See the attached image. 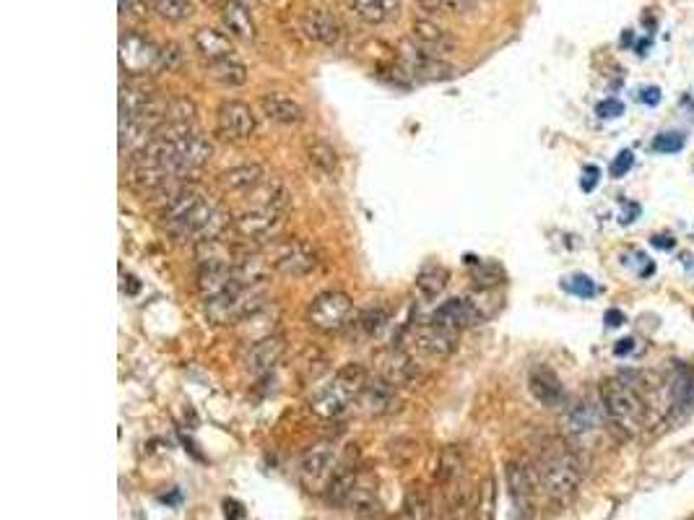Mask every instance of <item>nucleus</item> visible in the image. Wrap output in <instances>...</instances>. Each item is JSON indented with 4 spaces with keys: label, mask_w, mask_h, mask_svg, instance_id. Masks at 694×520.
I'll return each instance as SVG.
<instances>
[{
    "label": "nucleus",
    "mask_w": 694,
    "mask_h": 520,
    "mask_svg": "<svg viewBox=\"0 0 694 520\" xmlns=\"http://www.w3.org/2000/svg\"><path fill=\"white\" fill-rule=\"evenodd\" d=\"M398 65L406 76L416 81H445L453 76V68L445 60L416 45L414 39H403L398 45Z\"/></svg>",
    "instance_id": "6e6552de"
},
{
    "label": "nucleus",
    "mask_w": 694,
    "mask_h": 520,
    "mask_svg": "<svg viewBox=\"0 0 694 520\" xmlns=\"http://www.w3.org/2000/svg\"><path fill=\"white\" fill-rule=\"evenodd\" d=\"M193 47L206 60V65L216 63V60L234 58V45L229 34L216 32V29H198L193 34Z\"/></svg>",
    "instance_id": "cd10ccee"
},
{
    "label": "nucleus",
    "mask_w": 694,
    "mask_h": 520,
    "mask_svg": "<svg viewBox=\"0 0 694 520\" xmlns=\"http://www.w3.org/2000/svg\"><path fill=\"white\" fill-rule=\"evenodd\" d=\"M349 507H351V510H354V513L370 515V518L380 515V502H377L375 489L367 487V484H362V481H359L357 489H354V494H351Z\"/></svg>",
    "instance_id": "f704fd0d"
},
{
    "label": "nucleus",
    "mask_w": 694,
    "mask_h": 520,
    "mask_svg": "<svg viewBox=\"0 0 694 520\" xmlns=\"http://www.w3.org/2000/svg\"><path fill=\"white\" fill-rule=\"evenodd\" d=\"M354 315V302L344 292H323L307 307V323L320 333L344 331Z\"/></svg>",
    "instance_id": "0eeeda50"
},
{
    "label": "nucleus",
    "mask_w": 694,
    "mask_h": 520,
    "mask_svg": "<svg viewBox=\"0 0 694 520\" xmlns=\"http://www.w3.org/2000/svg\"><path fill=\"white\" fill-rule=\"evenodd\" d=\"M266 260H268V266H271L276 273H281V276L302 279V276H307V273H312L315 268H318L320 255L307 240L286 237V240L268 242Z\"/></svg>",
    "instance_id": "20e7f679"
},
{
    "label": "nucleus",
    "mask_w": 694,
    "mask_h": 520,
    "mask_svg": "<svg viewBox=\"0 0 694 520\" xmlns=\"http://www.w3.org/2000/svg\"><path fill=\"white\" fill-rule=\"evenodd\" d=\"M247 195H250V206L276 211V214H286V208L292 203V193H289V188H286L279 177H266L253 193Z\"/></svg>",
    "instance_id": "bb28decb"
},
{
    "label": "nucleus",
    "mask_w": 694,
    "mask_h": 520,
    "mask_svg": "<svg viewBox=\"0 0 694 520\" xmlns=\"http://www.w3.org/2000/svg\"><path fill=\"white\" fill-rule=\"evenodd\" d=\"M263 180H266V169L258 162L237 164V167L224 169L219 175V185L229 193H253Z\"/></svg>",
    "instance_id": "a878e982"
},
{
    "label": "nucleus",
    "mask_w": 694,
    "mask_h": 520,
    "mask_svg": "<svg viewBox=\"0 0 694 520\" xmlns=\"http://www.w3.org/2000/svg\"><path fill=\"white\" fill-rule=\"evenodd\" d=\"M229 224H232V219L224 214V208L211 201V198H206L201 206L195 208L193 214H188L182 221L164 229H167L172 240L193 242L195 245V242L208 240V237H221L229 229Z\"/></svg>",
    "instance_id": "39448f33"
},
{
    "label": "nucleus",
    "mask_w": 694,
    "mask_h": 520,
    "mask_svg": "<svg viewBox=\"0 0 694 520\" xmlns=\"http://www.w3.org/2000/svg\"><path fill=\"white\" fill-rule=\"evenodd\" d=\"M539 489L552 502H570L583 484V463L562 440H549L533 463Z\"/></svg>",
    "instance_id": "f257e3e1"
},
{
    "label": "nucleus",
    "mask_w": 694,
    "mask_h": 520,
    "mask_svg": "<svg viewBox=\"0 0 694 520\" xmlns=\"http://www.w3.org/2000/svg\"><path fill=\"white\" fill-rule=\"evenodd\" d=\"M182 65V50L175 42H167V45L159 47V63H156V71H175Z\"/></svg>",
    "instance_id": "4c0bfd02"
},
{
    "label": "nucleus",
    "mask_w": 694,
    "mask_h": 520,
    "mask_svg": "<svg viewBox=\"0 0 694 520\" xmlns=\"http://www.w3.org/2000/svg\"><path fill=\"white\" fill-rule=\"evenodd\" d=\"M682 146L684 138L679 133H663V136H658L653 141V151L656 154H674V151H682Z\"/></svg>",
    "instance_id": "58836bf2"
},
{
    "label": "nucleus",
    "mask_w": 694,
    "mask_h": 520,
    "mask_svg": "<svg viewBox=\"0 0 694 520\" xmlns=\"http://www.w3.org/2000/svg\"><path fill=\"white\" fill-rule=\"evenodd\" d=\"M221 24L229 32V37L242 39V42H253L255 39V21L250 8L242 0H224L221 6Z\"/></svg>",
    "instance_id": "393cba45"
},
{
    "label": "nucleus",
    "mask_w": 694,
    "mask_h": 520,
    "mask_svg": "<svg viewBox=\"0 0 694 520\" xmlns=\"http://www.w3.org/2000/svg\"><path fill=\"white\" fill-rule=\"evenodd\" d=\"M622 104L617 102V99H609V102H601L598 104V115L601 117H617V115H622Z\"/></svg>",
    "instance_id": "79ce46f5"
},
{
    "label": "nucleus",
    "mask_w": 694,
    "mask_h": 520,
    "mask_svg": "<svg viewBox=\"0 0 694 520\" xmlns=\"http://www.w3.org/2000/svg\"><path fill=\"white\" fill-rule=\"evenodd\" d=\"M632 164H635V156H632V151H622V154L617 156V162L611 164V175L622 177L624 172H630Z\"/></svg>",
    "instance_id": "a19ab883"
},
{
    "label": "nucleus",
    "mask_w": 694,
    "mask_h": 520,
    "mask_svg": "<svg viewBox=\"0 0 694 520\" xmlns=\"http://www.w3.org/2000/svg\"><path fill=\"white\" fill-rule=\"evenodd\" d=\"M333 466H336V445L333 442H320L312 445L302 458H299V479L305 481L307 487H318V484H328L333 476Z\"/></svg>",
    "instance_id": "ddd939ff"
},
{
    "label": "nucleus",
    "mask_w": 694,
    "mask_h": 520,
    "mask_svg": "<svg viewBox=\"0 0 694 520\" xmlns=\"http://www.w3.org/2000/svg\"><path fill=\"white\" fill-rule=\"evenodd\" d=\"M146 6H149L151 13H156L159 19L172 21V24L190 21L195 13L193 0H146Z\"/></svg>",
    "instance_id": "2f4dec72"
},
{
    "label": "nucleus",
    "mask_w": 694,
    "mask_h": 520,
    "mask_svg": "<svg viewBox=\"0 0 694 520\" xmlns=\"http://www.w3.org/2000/svg\"><path fill=\"white\" fill-rule=\"evenodd\" d=\"M245 250L234 242L221 237H208V240L195 242V263L198 268H234L242 260Z\"/></svg>",
    "instance_id": "dca6fc26"
},
{
    "label": "nucleus",
    "mask_w": 694,
    "mask_h": 520,
    "mask_svg": "<svg viewBox=\"0 0 694 520\" xmlns=\"http://www.w3.org/2000/svg\"><path fill=\"white\" fill-rule=\"evenodd\" d=\"M692 520H694V518H692Z\"/></svg>",
    "instance_id": "09e8293b"
},
{
    "label": "nucleus",
    "mask_w": 694,
    "mask_h": 520,
    "mask_svg": "<svg viewBox=\"0 0 694 520\" xmlns=\"http://www.w3.org/2000/svg\"><path fill=\"white\" fill-rule=\"evenodd\" d=\"M281 219L284 214H276V211H266V208L250 206L247 211H242L237 219L232 221L234 232L240 234L242 240L247 242H271L276 240V232L281 227Z\"/></svg>",
    "instance_id": "f8f14e48"
},
{
    "label": "nucleus",
    "mask_w": 694,
    "mask_h": 520,
    "mask_svg": "<svg viewBox=\"0 0 694 520\" xmlns=\"http://www.w3.org/2000/svg\"><path fill=\"white\" fill-rule=\"evenodd\" d=\"M601 406H604L606 422L622 437H635L643 432L648 419V406L637 385L624 377H611L601 388Z\"/></svg>",
    "instance_id": "f03ea898"
},
{
    "label": "nucleus",
    "mask_w": 694,
    "mask_h": 520,
    "mask_svg": "<svg viewBox=\"0 0 694 520\" xmlns=\"http://www.w3.org/2000/svg\"><path fill=\"white\" fill-rule=\"evenodd\" d=\"M367 372L362 364H346L336 375L323 385V388L310 398L312 414L323 416V419H338V416L349 411L354 401H359L364 385H367Z\"/></svg>",
    "instance_id": "7ed1b4c3"
},
{
    "label": "nucleus",
    "mask_w": 694,
    "mask_h": 520,
    "mask_svg": "<svg viewBox=\"0 0 694 520\" xmlns=\"http://www.w3.org/2000/svg\"><path fill=\"white\" fill-rule=\"evenodd\" d=\"M263 305H268V302L263 299L260 289L240 286V289H234L214 302H206V318L214 325H240Z\"/></svg>",
    "instance_id": "423d86ee"
},
{
    "label": "nucleus",
    "mask_w": 694,
    "mask_h": 520,
    "mask_svg": "<svg viewBox=\"0 0 694 520\" xmlns=\"http://www.w3.org/2000/svg\"><path fill=\"white\" fill-rule=\"evenodd\" d=\"M448 281V268L440 266V263H427L422 271L416 273V294L422 299H427V302H432V299H437L448 289Z\"/></svg>",
    "instance_id": "c756f323"
},
{
    "label": "nucleus",
    "mask_w": 694,
    "mask_h": 520,
    "mask_svg": "<svg viewBox=\"0 0 694 520\" xmlns=\"http://www.w3.org/2000/svg\"><path fill=\"white\" fill-rule=\"evenodd\" d=\"M598 182V169L591 167L588 172H585V180H583V190H593Z\"/></svg>",
    "instance_id": "c03bdc74"
},
{
    "label": "nucleus",
    "mask_w": 694,
    "mask_h": 520,
    "mask_svg": "<svg viewBox=\"0 0 694 520\" xmlns=\"http://www.w3.org/2000/svg\"><path fill=\"white\" fill-rule=\"evenodd\" d=\"M414 344L416 349L429 354V357L442 359V357H450V354L455 351V346H458V333L448 331V328H442V325L427 320V323L416 325L414 328Z\"/></svg>",
    "instance_id": "f3484780"
},
{
    "label": "nucleus",
    "mask_w": 694,
    "mask_h": 520,
    "mask_svg": "<svg viewBox=\"0 0 694 520\" xmlns=\"http://www.w3.org/2000/svg\"><path fill=\"white\" fill-rule=\"evenodd\" d=\"M240 286L234 268H198V276H195V289H198L203 302H214V299L224 297Z\"/></svg>",
    "instance_id": "a211bd4d"
},
{
    "label": "nucleus",
    "mask_w": 694,
    "mask_h": 520,
    "mask_svg": "<svg viewBox=\"0 0 694 520\" xmlns=\"http://www.w3.org/2000/svg\"><path fill=\"white\" fill-rule=\"evenodd\" d=\"M159 47L154 39L141 32H125L120 37V68L128 76H146L156 71L159 63Z\"/></svg>",
    "instance_id": "1a4fd4ad"
},
{
    "label": "nucleus",
    "mask_w": 694,
    "mask_h": 520,
    "mask_svg": "<svg viewBox=\"0 0 694 520\" xmlns=\"http://www.w3.org/2000/svg\"><path fill=\"white\" fill-rule=\"evenodd\" d=\"M601 419H604V406H593L591 401H578L565 411L562 424H565V432L570 437H585L601 427Z\"/></svg>",
    "instance_id": "4be33fe9"
},
{
    "label": "nucleus",
    "mask_w": 694,
    "mask_h": 520,
    "mask_svg": "<svg viewBox=\"0 0 694 520\" xmlns=\"http://www.w3.org/2000/svg\"><path fill=\"white\" fill-rule=\"evenodd\" d=\"M388 320H390L388 310L377 305V307H367V310L359 312L357 318L351 320V325H354V331H357L362 338H372L383 331L385 325H388Z\"/></svg>",
    "instance_id": "72a5a7b5"
},
{
    "label": "nucleus",
    "mask_w": 694,
    "mask_h": 520,
    "mask_svg": "<svg viewBox=\"0 0 694 520\" xmlns=\"http://www.w3.org/2000/svg\"><path fill=\"white\" fill-rule=\"evenodd\" d=\"M206 3H216V0H206Z\"/></svg>",
    "instance_id": "de8ad7c7"
},
{
    "label": "nucleus",
    "mask_w": 694,
    "mask_h": 520,
    "mask_svg": "<svg viewBox=\"0 0 694 520\" xmlns=\"http://www.w3.org/2000/svg\"><path fill=\"white\" fill-rule=\"evenodd\" d=\"M359 406L370 416L393 414L398 409V388L385 383L383 377H370L359 396Z\"/></svg>",
    "instance_id": "6ab92c4d"
},
{
    "label": "nucleus",
    "mask_w": 694,
    "mask_h": 520,
    "mask_svg": "<svg viewBox=\"0 0 694 520\" xmlns=\"http://www.w3.org/2000/svg\"><path fill=\"white\" fill-rule=\"evenodd\" d=\"M632 349H635V341H632V338H624V341H619L617 354L622 357V354H627V351H632Z\"/></svg>",
    "instance_id": "a18cd8bd"
},
{
    "label": "nucleus",
    "mask_w": 694,
    "mask_h": 520,
    "mask_svg": "<svg viewBox=\"0 0 694 520\" xmlns=\"http://www.w3.org/2000/svg\"><path fill=\"white\" fill-rule=\"evenodd\" d=\"M305 154H307V162L318 169L320 175L325 177L336 175L338 154L331 143L325 141V138H310V141L305 143Z\"/></svg>",
    "instance_id": "7c9ffc66"
},
{
    "label": "nucleus",
    "mask_w": 694,
    "mask_h": 520,
    "mask_svg": "<svg viewBox=\"0 0 694 520\" xmlns=\"http://www.w3.org/2000/svg\"><path fill=\"white\" fill-rule=\"evenodd\" d=\"M411 39L427 52L437 55V58L455 50L453 34H450L448 29H442L440 24H435V21H414V26H411Z\"/></svg>",
    "instance_id": "b1692460"
},
{
    "label": "nucleus",
    "mask_w": 694,
    "mask_h": 520,
    "mask_svg": "<svg viewBox=\"0 0 694 520\" xmlns=\"http://www.w3.org/2000/svg\"><path fill=\"white\" fill-rule=\"evenodd\" d=\"M429 500L419 487H411L403 502V520H429Z\"/></svg>",
    "instance_id": "c9c22d12"
},
{
    "label": "nucleus",
    "mask_w": 694,
    "mask_h": 520,
    "mask_svg": "<svg viewBox=\"0 0 694 520\" xmlns=\"http://www.w3.org/2000/svg\"><path fill=\"white\" fill-rule=\"evenodd\" d=\"M565 289H570L572 294H580V297H591V294H596V286H593V281L588 279V276H575L572 281H567Z\"/></svg>",
    "instance_id": "ea45409f"
},
{
    "label": "nucleus",
    "mask_w": 694,
    "mask_h": 520,
    "mask_svg": "<svg viewBox=\"0 0 694 520\" xmlns=\"http://www.w3.org/2000/svg\"><path fill=\"white\" fill-rule=\"evenodd\" d=\"M302 32L318 42V45L333 47L341 39V24L333 13H328L325 8H310V11L302 16Z\"/></svg>",
    "instance_id": "5701e85b"
},
{
    "label": "nucleus",
    "mask_w": 694,
    "mask_h": 520,
    "mask_svg": "<svg viewBox=\"0 0 694 520\" xmlns=\"http://www.w3.org/2000/svg\"><path fill=\"white\" fill-rule=\"evenodd\" d=\"M357 484H359V474L354 466H346L341 468V471H336V474L331 476V481L325 484V500H328V505L349 507L351 494H354Z\"/></svg>",
    "instance_id": "c85d7f7f"
},
{
    "label": "nucleus",
    "mask_w": 694,
    "mask_h": 520,
    "mask_svg": "<svg viewBox=\"0 0 694 520\" xmlns=\"http://www.w3.org/2000/svg\"><path fill=\"white\" fill-rule=\"evenodd\" d=\"M606 320H611V325H622V312L611 310L609 315H606Z\"/></svg>",
    "instance_id": "49530a36"
},
{
    "label": "nucleus",
    "mask_w": 694,
    "mask_h": 520,
    "mask_svg": "<svg viewBox=\"0 0 694 520\" xmlns=\"http://www.w3.org/2000/svg\"><path fill=\"white\" fill-rule=\"evenodd\" d=\"M260 110L263 115L271 120V123L279 125H299L305 120V107L297 102L289 94H281V91H268L260 97Z\"/></svg>",
    "instance_id": "412c9836"
},
{
    "label": "nucleus",
    "mask_w": 694,
    "mask_h": 520,
    "mask_svg": "<svg viewBox=\"0 0 694 520\" xmlns=\"http://www.w3.org/2000/svg\"><path fill=\"white\" fill-rule=\"evenodd\" d=\"M208 76L219 81L221 86H242L247 81V68L245 63H240L237 58L216 60V63H208Z\"/></svg>",
    "instance_id": "473e14b6"
},
{
    "label": "nucleus",
    "mask_w": 694,
    "mask_h": 520,
    "mask_svg": "<svg viewBox=\"0 0 694 520\" xmlns=\"http://www.w3.org/2000/svg\"><path fill=\"white\" fill-rule=\"evenodd\" d=\"M377 377H383L393 388H406L419 377V364L414 362L409 351L393 346L377 357Z\"/></svg>",
    "instance_id": "4468645a"
},
{
    "label": "nucleus",
    "mask_w": 694,
    "mask_h": 520,
    "mask_svg": "<svg viewBox=\"0 0 694 520\" xmlns=\"http://www.w3.org/2000/svg\"><path fill=\"white\" fill-rule=\"evenodd\" d=\"M195 104L185 97H175L169 99L167 104V123H193L195 125Z\"/></svg>",
    "instance_id": "e433bc0d"
},
{
    "label": "nucleus",
    "mask_w": 694,
    "mask_h": 520,
    "mask_svg": "<svg viewBox=\"0 0 694 520\" xmlns=\"http://www.w3.org/2000/svg\"><path fill=\"white\" fill-rule=\"evenodd\" d=\"M528 388H531L533 398L546 406V409H559L565 403V385L557 377V372L549 367H533L528 375Z\"/></svg>",
    "instance_id": "aec40b11"
},
{
    "label": "nucleus",
    "mask_w": 694,
    "mask_h": 520,
    "mask_svg": "<svg viewBox=\"0 0 694 520\" xmlns=\"http://www.w3.org/2000/svg\"><path fill=\"white\" fill-rule=\"evenodd\" d=\"M505 479L510 505H513V518L528 520L533 513V497H536V489H539L536 471L523 461H510L505 468Z\"/></svg>",
    "instance_id": "9d476101"
},
{
    "label": "nucleus",
    "mask_w": 694,
    "mask_h": 520,
    "mask_svg": "<svg viewBox=\"0 0 694 520\" xmlns=\"http://www.w3.org/2000/svg\"><path fill=\"white\" fill-rule=\"evenodd\" d=\"M224 507H227V520H242V518H245V510H242L240 502L227 500V502H224Z\"/></svg>",
    "instance_id": "37998d69"
},
{
    "label": "nucleus",
    "mask_w": 694,
    "mask_h": 520,
    "mask_svg": "<svg viewBox=\"0 0 694 520\" xmlns=\"http://www.w3.org/2000/svg\"><path fill=\"white\" fill-rule=\"evenodd\" d=\"M255 125H258V120H255L253 107L245 102L232 99V102H224L216 110V133L229 143L247 141L255 133Z\"/></svg>",
    "instance_id": "9b49d317"
},
{
    "label": "nucleus",
    "mask_w": 694,
    "mask_h": 520,
    "mask_svg": "<svg viewBox=\"0 0 694 520\" xmlns=\"http://www.w3.org/2000/svg\"><path fill=\"white\" fill-rule=\"evenodd\" d=\"M286 354V338L273 333V336L260 338V341H253L247 346L245 357H242V364L250 375H266L271 372L276 364L281 362V357Z\"/></svg>",
    "instance_id": "2eb2a0df"
}]
</instances>
